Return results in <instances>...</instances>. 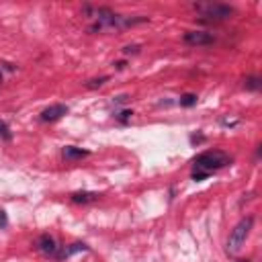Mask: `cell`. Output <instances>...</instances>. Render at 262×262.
Masks as SVG:
<instances>
[{"mask_svg": "<svg viewBox=\"0 0 262 262\" xmlns=\"http://www.w3.org/2000/svg\"><path fill=\"white\" fill-rule=\"evenodd\" d=\"M231 162V158L221 151V149H209V151H203L201 156L194 158V172H205V174H211L213 170H219L223 166H227Z\"/></svg>", "mask_w": 262, "mask_h": 262, "instance_id": "1", "label": "cell"}, {"mask_svg": "<svg viewBox=\"0 0 262 262\" xmlns=\"http://www.w3.org/2000/svg\"><path fill=\"white\" fill-rule=\"evenodd\" d=\"M252 225H254V217H246V219H242V221L231 229V233H229V237H227V252H229V254H235V252L244 246V242H246V237H248Z\"/></svg>", "mask_w": 262, "mask_h": 262, "instance_id": "2", "label": "cell"}, {"mask_svg": "<svg viewBox=\"0 0 262 262\" xmlns=\"http://www.w3.org/2000/svg\"><path fill=\"white\" fill-rule=\"evenodd\" d=\"M194 8L203 16L211 18V20H223V18H229L233 14V8L231 6L219 4V2H199V4H194Z\"/></svg>", "mask_w": 262, "mask_h": 262, "instance_id": "3", "label": "cell"}, {"mask_svg": "<svg viewBox=\"0 0 262 262\" xmlns=\"http://www.w3.org/2000/svg\"><path fill=\"white\" fill-rule=\"evenodd\" d=\"M184 41L188 45H211L215 41V37H213V33H207V31H186Z\"/></svg>", "mask_w": 262, "mask_h": 262, "instance_id": "4", "label": "cell"}, {"mask_svg": "<svg viewBox=\"0 0 262 262\" xmlns=\"http://www.w3.org/2000/svg\"><path fill=\"white\" fill-rule=\"evenodd\" d=\"M37 250L41 252V254H45V256H51V258H55L57 256V252H59V246L55 244V239L51 237V235H41L39 239H37Z\"/></svg>", "mask_w": 262, "mask_h": 262, "instance_id": "5", "label": "cell"}, {"mask_svg": "<svg viewBox=\"0 0 262 262\" xmlns=\"http://www.w3.org/2000/svg\"><path fill=\"white\" fill-rule=\"evenodd\" d=\"M68 113L66 104H51L41 113V121H57L59 117H63Z\"/></svg>", "mask_w": 262, "mask_h": 262, "instance_id": "6", "label": "cell"}, {"mask_svg": "<svg viewBox=\"0 0 262 262\" xmlns=\"http://www.w3.org/2000/svg\"><path fill=\"white\" fill-rule=\"evenodd\" d=\"M88 250V246L86 244H82V242H76V244H70V246H63L59 252H57V260H66V258H70V256H74V254H78V252H86Z\"/></svg>", "mask_w": 262, "mask_h": 262, "instance_id": "7", "label": "cell"}, {"mask_svg": "<svg viewBox=\"0 0 262 262\" xmlns=\"http://www.w3.org/2000/svg\"><path fill=\"white\" fill-rule=\"evenodd\" d=\"M86 156H88L86 149H80V147H74V145L63 147V158L66 160H80V158H86Z\"/></svg>", "mask_w": 262, "mask_h": 262, "instance_id": "8", "label": "cell"}, {"mask_svg": "<svg viewBox=\"0 0 262 262\" xmlns=\"http://www.w3.org/2000/svg\"><path fill=\"white\" fill-rule=\"evenodd\" d=\"M98 194L96 192H88V190H82V192H74L72 194V201L74 203H90V201H96Z\"/></svg>", "mask_w": 262, "mask_h": 262, "instance_id": "9", "label": "cell"}, {"mask_svg": "<svg viewBox=\"0 0 262 262\" xmlns=\"http://www.w3.org/2000/svg\"><path fill=\"white\" fill-rule=\"evenodd\" d=\"M244 86H246L248 90H258L262 84H260V78H256V76H250V78H246V80H244Z\"/></svg>", "mask_w": 262, "mask_h": 262, "instance_id": "10", "label": "cell"}, {"mask_svg": "<svg viewBox=\"0 0 262 262\" xmlns=\"http://www.w3.org/2000/svg\"><path fill=\"white\" fill-rule=\"evenodd\" d=\"M180 104H182V106H192V104H196V94H182V96H180Z\"/></svg>", "mask_w": 262, "mask_h": 262, "instance_id": "11", "label": "cell"}, {"mask_svg": "<svg viewBox=\"0 0 262 262\" xmlns=\"http://www.w3.org/2000/svg\"><path fill=\"white\" fill-rule=\"evenodd\" d=\"M106 80H108L106 76H102V78H94V80H90V82H88V88H96V86H102Z\"/></svg>", "mask_w": 262, "mask_h": 262, "instance_id": "12", "label": "cell"}, {"mask_svg": "<svg viewBox=\"0 0 262 262\" xmlns=\"http://www.w3.org/2000/svg\"><path fill=\"white\" fill-rule=\"evenodd\" d=\"M6 225H8V217H6V211H2V209H0V229H2V227H6Z\"/></svg>", "mask_w": 262, "mask_h": 262, "instance_id": "13", "label": "cell"}, {"mask_svg": "<svg viewBox=\"0 0 262 262\" xmlns=\"http://www.w3.org/2000/svg\"><path fill=\"white\" fill-rule=\"evenodd\" d=\"M209 174H205V172H192V180H203V178H207Z\"/></svg>", "mask_w": 262, "mask_h": 262, "instance_id": "14", "label": "cell"}, {"mask_svg": "<svg viewBox=\"0 0 262 262\" xmlns=\"http://www.w3.org/2000/svg\"><path fill=\"white\" fill-rule=\"evenodd\" d=\"M131 115H133V113H131V111H123V113H121V117H119V119H121V121H127V119H129V117H131Z\"/></svg>", "mask_w": 262, "mask_h": 262, "instance_id": "15", "label": "cell"}, {"mask_svg": "<svg viewBox=\"0 0 262 262\" xmlns=\"http://www.w3.org/2000/svg\"><path fill=\"white\" fill-rule=\"evenodd\" d=\"M137 51V45H133V47H125L123 49V53H135Z\"/></svg>", "mask_w": 262, "mask_h": 262, "instance_id": "16", "label": "cell"}, {"mask_svg": "<svg viewBox=\"0 0 262 262\" xmlns=\"http://www.w3.org/2000/svg\"><path fill=\"white\" fill-rule=\"evenodd\" d=\"M4 131H6V125H4L2 121H0V133H4Z\"/></svg>", "mask_w": 262, "mask_h": 262, "instance_id": "17", "label": "cell"}, {"mask_svg": "<svg viewBox=\"0 0 262 262\" xmlns=\"http://www.w3.org/2000/svg\"><path fill=\"white\" fill-rule=\"evenodd\" d=\"M239 262H250V260H239Z\"/></svg>", "mask_w": 262, "mask_h": 262, "instance_id": "18", "label": "cell"}, {"mask_svg": "<svg viewBox=\"0 0 262 262\" xmlns=\"http://www.w3.org/2000/svg\"><path fill=\"white\" fill-rule=\"evenodd\" d=\"M0 82H2V72H0Z\"/></svg>", "mask_w": 262, "mask_h": 262, "instance_id": "19", "label": "cell"}]
</instances>
